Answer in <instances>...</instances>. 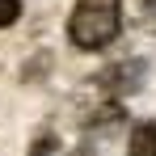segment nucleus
Returning <instances> with one entry per match:
<instances>
[{
  "instance_id": "f257e3e1",
  "label": "nucleus",
  "mask_w": 156,
  "mask_h": 156,
  "mask_svg": "<svg viewBox=\"0 0 156 156\" xmlns=\"http://www.w3.org/2000/svg\"><path fill=\"white\" fill-rule=\"evenodd\" d=\"M122 30V0H76L68 17V38L80 51H101Z\"/></svg>"
},
{
  "instance_id": "39448f33",
  "label": "nucleus",
  "mask_w": 156,
  "mask_h": 156,
  "mask_svg": "<svg viewBox=\"0 0 156 156\" xmlns=\"http://www.w3.org/2000/svg\"><path fill=\"white\" fill-rule=\"evenodd\" d=\"M30 156H55V139H51V135H42V139L34 144V152H30Z\"/></svg>"
},
{
  "instance_id": "f03ea898",
  "label": "nucleus",
  "mask_w": 156,
  "mask_h": 156,
  "mask_svg": "<svg viewBox=\"0 0 156 156\" xmlns=\"http://www.w3.org/2000/svg\"><path fill=\"white\" fill-rule=\"evenodd\" d=\"M105 84H114L118 93L122 89H139V80H144V63L139 59H131V63H118V72H110V76H101Z\"/></svg>"
},
{
  "instance_id": "423d86ee",
  "label": "nucleus",
  "mask_w": 156,
  "mask_h": 156,
  "mask_svg": "<svg viewBox=\"0 0 156 156\" xmlns=\"http://www.w3.org/2000/svg\"><path fill=\"white\" fill-rule=\"evenodd\" d=\"M139 9H144V21L156 26V0H139Z\"/></svg>"
},
{
  "instance_id": "7ed1b4c3",
  "label": "nucleus",
  "mask_w": 156,
  "mask_h": 156,
  "mask_svg": "<svg viewBox=\"0 0 156 156\" xmlns=\"http://www.w3.org/2000/svg\"><path fill=\"white\" fill-rule=\"evenodd\" d=\"M131 156H156V122H135L131 131Z\"/></svg>"
},
{
  "instance_id": "20e7f679",
  "label": "nucleus",
  "mask_w": 156,
  "mask_h": 156,
  "mask_svg": "<svg viewBox=\"0 0 156 156\" xmlns=\"http://www.w3.org/2000/svg\"><path fill=\"white\" fill-rule=\"evenodd\" d=\"M17 13H21V0H0V30L13 26V21H17Z\"/></svg>"
}]
</instances>
